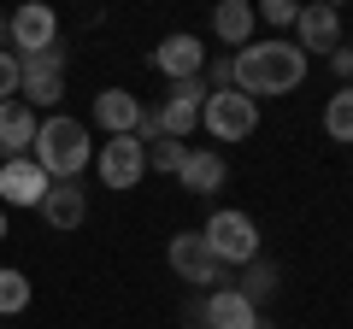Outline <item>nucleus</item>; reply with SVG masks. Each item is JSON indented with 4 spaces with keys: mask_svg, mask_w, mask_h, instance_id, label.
Returning <instances> with one entry per match:
<instances>
[{
    "mask_svg": "<svg viewBox=\"0 0 353 329\" xmlns=\"http://www.w3.org/2000/svg\"><path fill=\"white\" fill-rule=\"evenodd\" d=\"M230 71H236V89L248 94V100H271V94L301 89L306 71H312V59H306L294 41H283V36H253L241 53H230Z\"/></svg>",
    "mask_w": 353,
    "mask_h": 329,
    "instance_id": "f257e3e1",
    "label": "nucleus"
},
{
    "mask_svg": "<svg viewBox=\"0 0 353 329\" xmlns=\"http://www.w3.org/2000/svg\"><path fill=\"white\" fill-rule=\"evenodd\" d=\"M30 159H36L41 171H48V182H77V177L88 171V164H94V136H88V124H83V118L53 112V118H41Z\"/></svg>",
    "mask_w": 353,
    "mask_h": 329,
    "instance_id": "f03ea898",
    "label": "nucleus"
},
{
    "mask_svg": "<svg viewBox=\"0 0 353 329\" xmlns=\"http://www.w3.org/2000/svg\"><path fill=\"white\" fill-rule=\"evenodd\" d=\"M201 235H206V247H212L218 265H253V259H259V224H253L248 212H236V206H218L201 224Z\"/></svg>",
    "mask_w": 353,
    "mask_h": 329,
    "instance_id": "7ed1b4c3",
    "label": "nucleus"
},
{
    "mask_svg": "<svg viewBox=\"0 0 353 329\" xmlns=\"http://www.w3.org/2000/svg\"><path fill=\"white\" fill-rule=\"evenodd\" d=\"M18 94L24 106H59L65 100V47H48V53H24L18 59Z\"/></svg>",
    "mask_w": 353,
    "mask_h": 329,
    "instance_id": "20e7f679",
    "label": "nucleus"
},
{
    "mask_svg": "<svg viewBox=\"0 0 353 329\" xmlns=\"http://www.w3.org/2000/svg\"><path fill=\"white\" fill-rule=\"evenodd\" d=\"M201 124H206V136H212V141H248L253 129H259V100H248L241 89L206 94Z\"/></svg>",
    "mask_w": 353,
    "mask_h": 329,
    "instance_id": "39448f33",
    "label": "nucleus"
},
{
    "mask_svg": "<svg viewBox=\"0 0 353 329\" xmlns=\"http://www.w3.org/2000/svg\"><path fill=\"white\" fill-rule=\"evenodd\" d=\"M165 259H171V270L183 282H194V288H224V265L212 259V247H206V235L201 229H176L171 235V247H165Z\"/></svg>",
    "mask_w": 353,
    "mask_h": 329,
    "instance_id": "423d86ee",
    "label": "nucleus"
},
{
    "mask_svg": "<svg viewBox=\"0 0 353 329\" xmlns=\"http://www.w3.org/2000/svg\"><path fill=\"white\" fill-rule=\"evenodd\" d=\"M94 171H101V189H136L141 177H148V147H141L136 136H106L101 147H94Z\"/></svg>",
    "mask_w": 353,
    "mask_h": 329,
    "instance_id": "0eeeda50",
    "label": "nucleus"
},
{
    "mask_svg": "<svg viewBox=\"0 0 353 329\" xmlns=\"http://www.w3.org/2000/svg\"><path fill=\"white\" fill-rule=\"evenodd\" d=\"M201 106H206V83L189 76V83H165V100L153 106V118H159V129L171 141H189L201 129Z\"/></svg>",
    "mask_w": 353,
    "mask_h": 329,
    "instance_id": "6e6552de",
    "label": "nucleus"
},
{
    "mask_svg": "<svg viewBox=\"0 0 353 329\" xmlns=\"http://www.w3.org/2000/svg\"><path fill=\"white\" fill-rule=\"evenodd\" d=\"M148 65L165 76V83H189V76H201V71H206V47H201V36L176 30V36H165L159 47L148 53Z\"/></svg>",
    "mask_w": 353,
    "mask_h": 329,
    "instance_id": "1a4fd4ad",
    "label": "nucleus"
},
{
    "mask_svg": "<svg viewBox=\"0 0 353 329\" xmlns=\"http://www.w3.org/2000/svg\"><path fill=\"white\" fill-rule=\"evenodd\" d=\"M12 47H18V59H24V53L59 47V12L41 6V0H24V6L12 12Z\"/></svg>",
    "mask_w": 353,
    "mask_h": 329,
    "instance_id": "9d476101",
    "label": "nucleus"
},
{
    "mask_svg": "<svg viewBox=\"0 0 353 329\" xmlns=\"http://www.w3.org/2000/svg\"><path fill=\"white\" fill-rule=\"evenodd\" d=\"M48 171H41L36 159H6L0 164V206H12V212H24V206H41L48 200Z\"/></svg>",
    "mask_w": 353,
    "mask_h": 329,
    "instance_id": "9b49d317",
    "label": "nucleus"
},
{
    "mask_svg": "<svg viewBox=\"0 0 353 329\" xmlns=\"http://www.w3.org/2000/svg\"><path fill=\"white\" fill-rule=\"evenodd\" d=\"M294 47L306 53V59H312V53H336L341 47V12L336 6H324V0H318V6H301V18H294Z\"/></svg>",
    "mask_w": 353,
    "mask_h": 329,
    "instance_id": "f8f14e48",
    "label": "nucleus"
},
{
    "mask_svg": "<svg viewBox=\"0 0 353 329\" xmlns=\"http://www.w3.org/2000/svg\"><path fill=\"white\" fill-rule=\"evenodd\" d=\"M36 129H41V118L30 112L24 100H6V106H0V164H6V159H30Z\"/></svg>",
    "mask_w": 353,
    "mask_h": 329,
    "instance_id": "ddd939ff",
    "label": "nucleus"
},
{
    "mask_svg": "<svg viewBox=\"0 0 353 329\" xmlns=\"http://www.w3.org/2000/svg\"><path fill=\"white\" fill-rule=\"evenodd\" d=\"M201 323H206V329H259L265 317H259V306H248V300H241V294L224 282V288H212V294H206Z\"/></svg>",
    "mask_w": 353,
    "mask_h": 329,
    "instance_id": "4468645a",
    "label": "nucleus"
},
{
    "mask_svg": "<svg viewBox=\"0 0 353 329\" xmlns=\"http://www.w3.org/2000/svg\"><path fill=\"white\" fill-rule=\"evenodd\" d=\"M94 124H101L106 136H136L141 100H136L130 89H101V94H94Z\"/></svg>",
    "mask_w": 353,
    "mask_h": 329,
    "instance_id": "2eb2a0df",
    "label": "nucleus"
},
{
    "mask_svg": "<svg viewBox=\"0 0 353 329\" xmlns=\"http://www.w3.org/2000/svg\"><path fill=\"white\" fill-rule=\"evenodd\" d=\"M224 177H230V164H224V153H212V147H189L183 171H176V182H183L189 194H218Z\"/></svg>",
    "mask_w": 353,
    "mask_h": 329,
    "instance_id": "dca6fc26",
    "label": "nucleus"
},
{
    "mask_svg": "<svg viewBox=\"0 0 353 329\" xmlns=\"http://www.w3.org/2000/svg\"><path fill=\"white\" fill-rule=\"evenodd\" d=\"M36 212L48 217V229H59V235H65V229H77V224L88 217V194L77 189V182H53V189H48V200H41Z\"/></svg>",
    "mask_w": 353,
    "mask_h": 329,
    "instance_id": "f3484780",
    "label": "nucleus"
},
{
    "mask_svg": "<svg viewBox=\"0 0 353 329\" xmlns=\"http://www.w3.org/2000/svg\"><path fill=\"white\" fill-rule=\"evenodd\" d=\"M253 30H259V12H253L248 0H224V6L212 12V36L224 41V47H236V53L253 41Z\"/></svg>",
    "mask_w": 353,
    "mask_h": 329,
    "instance_id": "a211bd4d",
    "label": "nucleus"
},
{
    "mask_svg": "<svg viewBox=\"0 0 353 329\" xmlns=\"http://www.w3.org/2000/svg\"><path fill=\"white\" fill-rule=\"evenodd\" d=\"M236 294H241L248 306L271 300V294H277V265H271V259H253V265H241V282H236Z\"/></svg>",
    "mask_w": 353,
    "mask_h": 329,
    "instance_id": "6ab92c4d",
    "label": "nucleus"
},
{
    "mask_svg": "<svg viewBox=\"0 0 353 329\" xmlns=\"http://www.w3.org/2000/svg\"><path fill=\"white\" fill-rule=\"evenodd\" d=\"M324 136L341 141V147H353V89H336L324 100Z\"/></svg>",
    "mask_w": 353,
    "mask_h": 329,
    "instance_id": "aec40b11",
    "label": "nucleus"
},
{
    "mask_svg": "<svg viewBox=\"0 0 353 329\" xmlns=\"http://www.w3.org/2000/svg\"><path fill=\"white\" fill-rule=\"evenodd\" d=\"M24 306H30V277H24V270H12V265H0V323L18 317Z\"/></svg>",
    "mask_w": 353,
    "mask_h": 329,
    "instance_id": "412c9836",
    "label": "nucleus"
},
{
    "mask_svg": "<svg viewBox=\"0 0 353 329\" xmlns=\"http://www.w3.org/2000/svg\"><path fill=\"white\" fill-rule=\"evenodd\" d=\"M183 159H189V141L159 136V141L148 147V164H153V171H165V177H176V171H183Z\"/></svg>",
    "mask_w": 353,
    "mask_h": 329,
    "instance_id": "4be33fe9",
    "label": "nucleus"
},
{
    "mask_svg": "<svg viewBox=\"0 0 353 329\" xmlns=\"http://www.w3.org/2000/svg\"><path fill=\"white\" fill-rule=\"evenodd\" d=\"M253 12H259V24H277V30H289L294 18H301V6H294V0H265V6H253Z\"/></svg>",
    "mask_w": 353,
    "mask_h": 329,
    "instance_id": "5701e85b",
    "label": "nucleus"
},
{
    "mask_svg": "<svg viewBox=\"0 0 353 329\" xmlns=\"http://www.w3.org/2000/svg\"><path fill=\"white\" fill-rule=\"evenodd\" d=\"M12 94H18V53L6 47V53H0V106L12 100Z\"/></svg>",
    "mask_w": 353,
    "mask_h": 329,
    "instance_id": "b1692460",
    "label": "nucleus"
},
{
    "mask_svg": "<svg viewBox=\"0 0 353 329\" xmlns=\"http://www.w3.org/2000/svg\"><path fill=\"white\" fill-rule=\"evenodd\" d=\"M330 71H336V89H353V47H347V41L330 53Z\"/></svg>",
    "mask_w": 353,
    "mask_h": 329,
    "instance_id": "393cba45",
    "label": "nucleus"
},
{
    "mask_svg": "<svg viewBox=\"0 0 353 329\" xmlns=\"http://www.w3.org/2000/svg\"><path fill=\"white\" fill-rule=\"evenodd\" d=\"M12 47V12H0V53Z\"/></svg>",
    "mask_w": 353,
    "mask_h": 329,
    "instance_id": "a878e982",
    "label": "nucleus"
},
{
    "mask_svg": "<svg viewBox=\"0 0 353 329\" xmlns=\"http://www.w3.org/2000/svg\"><path fill=\"white\" fill-rule=\"evenodd\" d=\"M0 241H6V206H0Z\"/></svg>",
    "mask_w": 353,
    "mask_h": 329,
    "instance_id": "bb28decb",
    "label": "nucleus"
}]
</instances>
